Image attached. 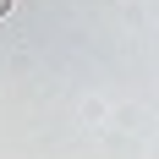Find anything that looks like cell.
Returning a JSON list of instances; mask_svg holds the SVG:
<instances>
[{"instance_id":"1","label":"cell","mask_w":159,"mask_h":159,"mask_svg":"<svg viewBox=\"0 0 159 159\" xmlns=\"http://www.w3.org/2000/svg\"><path fill=\"white\" fill-rule=\"evenodd\" d=\"M6 11H11V0H0V16H6Z\"/></svg>"}]
</instances>
